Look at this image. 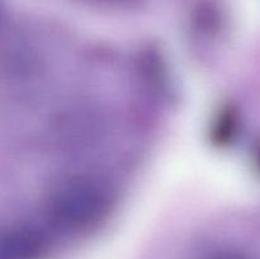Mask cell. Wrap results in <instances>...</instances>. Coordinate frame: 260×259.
I'll use <instances>...</instances> for the list:
<instances>
[{"label": "cell", "mask_w": 260, "mask_h": 259, "mask_svg": "<svg viewBox=\"0 0 260 259\" xmlns=\"http://www.w3.org/2000/svg\"><path fill=\"white\" fill-rule=\"evenodd\" d=\"M108 188L89 177L63 180L47 197V211L52 221L68 230L80 231L98 225L111 210Z\"/></svg>", "instance_id": "obj_1"}, {"label": "cell", "mask_w": 260, "mask_h": 259, "mask_svg": "<svg viewBox=\"0 0 260 259\" xmlns=\"http://www.w3.org/2000/svg\"><path fill=\"white\" fill-rule=\"evenodd\" d=\"M46 251L45 235L30 226H13L0 236V259H41Z\"/></svg>", "instance_id": "obj_2"}, {"label": "cell", "mask_w": 260, "mask_h": 259, "mask_svg": "<svg viewBox=\"0 0 260 259\" xmlns=\"http://www.w3.org/2000/svg\"><path fill=\"white\" fill-rule=\"evenodd\" d=\"M236 128H238V118L235 116V112L231 111L230 108L222 112L217 118L215 128H213V136L217 141L225 144L230 141L231 137L235 135Z\"/></svg>", "instance_id": "obj_3"}, {"label": "cell", "mask_w": 260, "mask_h": 259, "mask_svg": "<svg viewBox=\"0 0 260 259\" xmlns=\"http://www.w3.org/2000/svg\"><path fill=\"white\" fill-rule=\"evenodd\" d=\"M85 2L111 8H132L139 5L142 0H85Z\"/></svg>", "instance_id": "obj_4"}, {"label": "cell", "mask_w": 260, "mask_h": 259, "mask_svg": "<svg viewBox=\"0 0 260 259\" xmlns=\"http://www.w3.org/2000/svg\"><path fill=\"white\" fill-rule=\"evenodd\" d=\"M206 259H245V258H244L241 254L234 253V251H221V253H216Z\"/></svg>", "instance_id": "obj_5"}, {"label": "cell", "mask_w": 260, "mask_h": 259, "mask_svg": "<svg viewBox=\"0 0 260 259\" xmlns=\"http://www.w3.org/2000/svg\"><path fill=\"white\" fill-rule=\"evenodd\" d=\"M254 159H255L256 167H258V169L260 170V144L258 145V147L255 149V155H254Z\"/></svg>", "instance_id": "obj_6"}]
</instances>
